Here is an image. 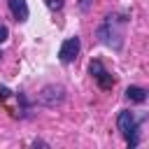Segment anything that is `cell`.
Instances as JSON below:
<instances>
[{
  "mask_svg": "<svg viewBox=\"0 0 149 149\" xmlns=\"http://www.w3.org/2000/svg\"><path fill=\"white\" fill-rule=\"evenodd\" d=\"M95 81H98V86H100V88H105V91L114 86V77H112V74H109L107 70H102V72H100V74L95 77Z\"/></svg>",
  "mask_w": 149,
  "mask_h": 149,
  "instance_id": "obj_7",
  "label": "cell"
},
{
  "mask_svg": "<svg viewBox=\"0 0 149 149\" xmlns=\"http://www.w3.org/2000/svg\"><path fill=\"white\" fill-rule=\"evenodd\" d=\"M63 100H65V88H63L61 84H49V86H44L42 93H40V102H42L44 107L63 105Z\"/></svg>",
  "mask_w": 149,
  "mask_h": 149,
  "instance_id": "obj_3",
  "label": "cell"
},
{
  "mask_svg": "<svg viewBox=\"0 0 149 149\" xmlns=\"http://www.w3.org/2000/svg\"><path fill=\"white\" fill-rule=\"evenodd\" d=\"M91 5H93V0H79V9H81V12H88Z\"/></svg>",
  "mask_w": 149,
  "mask_h": 149,
  "instance_id": "obj_11",
  "label": "cell"
},
{
  "mask_svg": "<svg viewBox=\"0 0 149 149\" xmlns=\"http://www.w3.org/2000/svg\"><path fill=\"white\" fill-rule=\"evenodd\" d=\"M7 37H9V30H7V26H5V23H0V44H2Z\"/></svg>",
  "mask_w": 149,
  "mask_h": 149,
  "instance_id": "obj_10",
  "label": "cell"
},
{
  "mask_svg": "<svg viewBox=\"0 0 149 149\" xmlns=\"http://www.w3.org/2000/svg\"><path fill=\"white\" fill-rule=\"evenodd\" d=\"M102 70H105V68H102V63H100V61H98V58H95V61H91V63H88V72H91V77H93V79H95V77H98V74H100V72H102Z\"/></svg>",
  "mask_w": 149,
  "mask_h": 149,
  "instance_id": "obj_8",
  "label": "cell"
},
{
  "mask_svg": "<svg viewBox=\"0 0 149 149\" xmlns=\"http://www.w3.org/2000/svg\"><path fill=\"white\" fill-rule=\"evenodd\" d=\"M114 21L116 16H105L102 26L98 28V40L107 47H114V49H121V33L114 28Z\"/></svg>",
  "mask_w": 149,
  "mask_h": 149,
  "instance_id": "obj_2",
  "label": "cell"
},
{
  "mask_svg": "<svg viewBox=\"0 0 149 149\" xmlns=\"http://www.w3.org/2000/svg\"><path fill=\"white\" fill-rule=\"evenodd\" d=\"M44 2H47V7L51 12H61L63 9V0H44Z\"/></svg>",
  "mask_w": 149,
  "mask_h": 149,
  "instance_id": "obj_9",
  "label": "cell"
},
{
  "mask_svg": "<svg viewBox=\"0 0 149 149\" xmlns=\"http://www.w3.org/2000/svg\"><path fill=\"white\" fill-rule=\"evenodd\" d=\"M79 49H81V40H79L77 35L68 37V40L61 44V49H58V58H61V63H72V61L79 56Z\"/></svg>",
  "mask_w": 149,
  "mask_h": 149,
  "instance_id": "obj_4",
  "label": "cell"
},
{
  "mask_svg": "<svg viewBox=\"0 0 149 149\" xmlns=\"http://www.w3.org/2000/svg\"><path fill=\"white\" fill-rule=\"evenodd\" d=\"M7 7H9V12H12V16L19 21V23H23L26 19H28V2L26 0H7Z\"/></svg>",
  "mask_w": 149,
  "mask_h": 149,
  "instance_id": "obj_5",
  "label": "cell"
},
{
  "mask_svg": "<svg viewBox=\"0 0 149 149\" xmlns=\"http://www.w3.org/2000/svg\"><path fill=\"white\" fill-rule=\"evenodd\" d=\"M126 98L130 102L142 105V102H147V88H142V86H128L126 88Z\"/></svg>",
  "mask_w": 149,
  "mask_h": 149,
  "instance_id": "obj_6",
  "label": "cell"
},
{
  "mask_svg": "<svg viewBox=\"0 0 149 149\" xmlns=\"http://www.w3.org/2000/svg\"><path fill=\"white\" fill-rule=\"evenodd\" d=\"M116 128L119 133L126 137V144L128 147H137V133H140V121L135 119V114L130 109H121L119 116H116Z\"/></svg>",
  "mask_w": 149,
  "mask_h": 149,
  "instance_id": "obj_1",
  "label": "cell"
},
{
  "mask_svg": "<svg viewBox=\"0 0 149 149\" xmlns=\"http://www.w3.org/2000/svg\"><path fill=\"white\" fill-rule=\"evenodd\" d=\"M0 58H2V51H0Z\"/></svg>",
  "mask_w": 149,
  "mask_h": 149,
  "instance_id": "obj_12",
  "label": "cell"
}]
</instances>
